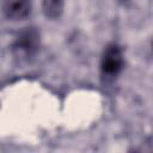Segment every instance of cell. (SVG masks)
<instances>
[{"instance_id": "obj_1", "label": "cell", "mask_w": 153, "mask_h": 153, "mask_svg": "<svg viewBox=\"0 0 153 153\" xmlns=\"http://www.w3.org/2000/svg\"><path fill=\"white\" fill-rule=\"evenodd\" d=\"M11 54L18 63L32 61L41 48V33L35 26L23 27L17 32L11 43Z\"/></svg>"}, {"instance_id": "obj_5", "label": "cell", "mask_w": 153, "mask_h": 153, "mask_svg": "<svg viewBox=\"0 0 153 153\" xmlns=\"http://www.w3.org/2000/svg\"><path fill=\"white\" fill-rule=\"evenodd\" d=\"M120 2H122V4H124V2H127V1H129V0H118Z\"/></svg>"}, {"instance_id": "obj_3", "label": "cell", "mask_w": 153, "mask_h": 153, "mask_svg": "<svg viewBox=\"0 0 153 153\" xmlns=\"http://www.w3.org/2000/svg\"><path fill=\"white\" fill-rule=\"evenodd\" d=\"M2 13L10 20H24L31 13V0H5Z\"/></svg>"}, {"instance_id": "obj_4", "label": "cell", "mask_w": 153, "mask_h": 153, "mask_svg": "<svg viewBox=\"0 0 153 153\" xmlns=\"http://www.w3.org/2000/svg\"><path fill=\"white\" fill-rule=\"evenodd\" d=\"M63 7L65 0H42V11L48 19H59L63 12Z\"/></svg>"}, {"instance_id": "obj_2", "label": "cell", "mask_w": 153, "mask_h": 153, "mask_svg": "<svg viewBox=\"0 0 153 153\" xmlns=\"http://www.w3.org/2000/svg\"><path fill=\"white\" fill-rule=\"evenodd\" d=\"M124 68V54L121 45L109 43L102 54L99 62L100 76L105 82L114 81Z\"/></svg>"}]
</instances>
